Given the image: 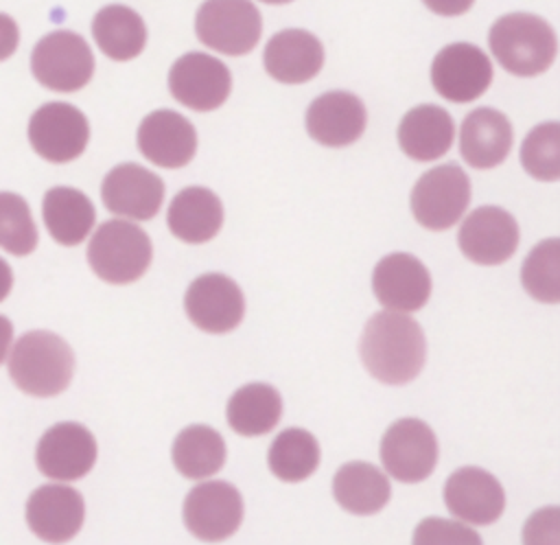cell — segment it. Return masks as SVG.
I'll return each instance as SVG.
<instances>
[{"instance_id":"obj_20","label":"cell","mask_w":560,"mask_h":545,"mask_svg":"<svg viewBox=\"0 0 560 545\" xmlns=\"http://www.w3.org/2000/svg\"><path fill=\"white\" fill-rule=\"evenodd\" d=\"M138 149L155 166H186L197 151V131L188 118L173 109L147 114L138 127Z\"/></svg>"},{"instance_id":"obj_24","label":"cell","mask_w":560,"mask_h":545,"mask_svg":"<svg viewBox=\"0 0 560 545\" xmlns=\"http://www.w3.org/2000/svg\"><path fill=\"white\" fill-rule=\"evenodd\" d=\"M455 138V125L446 109L424 103L411 107L398 125V144L405 155L418 162L442 158Z\"/></svg>"},{"instance_id":"obj_36","label":"cell","mask_w":560,"mask_h":545,"mask_svg":"<svg viewBox=\"0 0 560 545\" xmlns=\"http://www.w3.org/2000/svg\"><path fill=\"white\" fill-rule=\"evenodd\" d=\"M20 46V26L18 22L0 11V61H7L13 57V53Z\"/></svg>"},{"instance_id":"obj_30","label":"cell","mask_w":560,"mask_h":545,"mask_svg":"<svg viewBox=\"0 0 560 545\" xmlns=\"http://www.w3.org/2000/svg\"><path fill=\"white\" fill-rule=\"evenodd\" d=\"M228 422L241 436H265L282 418V401L276 387L249 383L238 387L228 401Z\"/></svg>"},{"instance_id":"obj_12","label":"cell","mask_w":560,"mask_h":545,"mask_svg":"<svg viewBox=\"0 0 560 545\" xmlns=\"http://www.w3.org/2000/svg\"><path fill=\"white\" fill-rule=\"evenodd\" d=\"M243 521L241 492L228 482H201L184 499V523L199 541L230 538Z\"/></svg>"},{"instance_id":"obj_13","label":"cell","mask_w":560,"mask_h":545,"mask_svg":"<svg viewBox=\"0 0 560 545\" xmlns=\"http://www.w3.org/2000/svg\"><path fill=\"white\" fill-rule=\"evenodd\" d=\"M35 462L55 482L81 479L96 462V440L79 422H57L39 438Z\"/></svg>"},{"instance_id":"obj_17","label":"cell","mask_w":560,"mask_h":545,"mask_svg":"<svg viewBox=\"0 0 560 545\" xmlns=\"http://www.w3.org/2000/svg\"><path fill=\"white\" fill-rule=\"evenodd\" d=\"M85 503L79 490L63 484H44L26 501V523L46 543H66L83 525Z\"/></svg>"},{"instance_id":"obj_28","label":"cell","mask_w":560,"mask_h":545,"mask_svg":"<svg viewBox=\"0 0 560 545\" xmlns=\"http://www.w3.org/2000/svg\"><path fill=\"white\" fill-rule=\"evenodd\" d=\"M332 495L343 510L365 517L389 501L392 488L385 473L374 464L348 462L332 477Z\"/></svg>"},{"instance_id":"obj_5","label":"cell","mask_w":560,"mask_h":545,"mask_svg":"<svg viewBox=\"0 0 560 545\" xmlns=\"http://www.w3.org/2000/svg\"><path fill=\"white\" fill-rule=\"evenodd\" d=\"M31 72L46 90L77 92L94 74V55L88 42L74 31H52L44 35L31 53Z\"/></svg>"},{"instance_id":"obj_16","label":"cell","mask_w":560,"mask_h":545,"mask_svg":"<svg viewBox=\"0 0 560 545\" xmlns=\"http://www.w3.org/2000/svg\"><path fill=\"white\" fill-rule=\"evenodd\" d=\"M184 309L197 328L206 333H228L241 324L245 298L232 278L203 274L188 285Z\"/></svg>"},{"instance_id":"obj_35","label":"cell","mask_w":560,"mask_h":545,"mask_svg":"<svg viewBox=\"0 0 560 545\" xmlns=\"http://www.w3.org/2000/svg\"><path fill=\"white\" fill-rule=\"evenodd\" d=\"M416 543H481L475 530L444 519H427L416 527Z\"/></svg>"},{"instance_id":"obj_7","label":"cell","mask_w":560,"mask_h":545,"mask_svg":"<svg viewBox=\"0 0 560 545\" xmlns=\"http://www.w3.org/2000/svg\"><path fill=\"white\" fill-rule=\"evenodd\" d=\"M470 204V179L462 166L448 162L420 175L411 190V212L427 230H448Z\"/></svg>"},{"instance_id":"obj_8","label":"cell","mask_w":560,"mask_h":545,"mask_svg":"<svg viewBox=\"0 0 560 545\" xmlns=\"http://www.w3.org/2000/svg\"><path fill=\"white\" fill-rule=\"evenodd\" d=\"M28 142L33 151L52 164L77 160L90 140V123L85 114L61 101L44 103L28 120Z\"/></svg>"},{"instance_id":"obj_10","label":"cell","mask_w":560,"mask_h":545,"mask_svg":"<svg viewBox=\"0 0 560 545\" xmlns=\"http://www.w3.org/2000/svg\"><path fill=\"white\" fill-rule=\"evenodd\" d=\"M168 90L184 107L212 112L228 101L232 74L228 66L212 55L186 53L168 70Z\"/></svg>"},{"instance_id":"obj_6","label":"cell","mask_w":560,"mask_h":545,"mask_svg":"<svg viewBox=\"0 0 560 545\" xmlns=\"http://www.w3.org/2000/svg\"><path fill=\"white\" fill-rule=\"evenodd\" d=\"M195 33L203 46L241 57L258 44L262 18L249 0H206L195 15Z\"/></svg>"},{"instance_id":"obj_31","label":"cell","mask_w":560,"mask_h":545,"mask_svg":"<svg viewBox=\"0 0 560 545\" xmlns=\"http://www.w3.org/2000/svg\"><path fill=\"white\" fill-rule=\"evenodd\" d=\"M267 464L280 482H304L319 466V444L306 429H284L271 442Z\"/></svg>"},{"instance_id":"obj_37","label":"cell","mask_w":560,"mask_h":545,"mask_svg":"<svg viewBox=\"0 0 560 545\" xmlns=\"http://www.w3.org/2000/svg\"><path fill=\"white\" fill-rule=\"evenodd\" d=\"M422 2L427 4V9H431L433 13L444 15V18L462 15L475 4V0H422Z\"/></svg>"},{"instance_id":"obj_15","label":"cell","mask_w":560,"mask_h":545,"mask_svg":"<svg viewBox=\"0 0 560 545\" xmlns=\"http://www.w3.org/2000/svg\"><path fill=\"white\" fill-rule=\"evenodd\" d=\"M457 243L472 263L501 265L518 247V223L499 206H481L462 221Z\"/></svg>"},{"instance_id":"obj_19","label":"cell","mask_w":560,"mask_h":545,"mask_svg":"<svg viewBox=\"0 0 560 545\" xmlns=\"http://www.w3.org/2000/svg\"><path fill=\"white\" fill-rule=\"evenodd\" d=\"M444 501L455 519L472 525H488L503 514L505 492L488 471L464 466L446 479Z\"/></svg>"},{"instance_id":"obj_34","label":"cell","mask_w":560,"mask_h":545,"mask_svg":"<svg viewBox=\"0 0 560 545\" xmlns=\"http://www.w3.org/2000/svg\"><path fill=\"white\" fill-rule=\"evenodd\" d=\"M0 247L13 256H26L37 247L31 208L18 193H0Z\"/></svg>"},{"instance_id":"obj_2","label":"cell","mask_w":560,"mask_h":545,"mask_svg":"<svg viewBox=\"0 0 560 545\" xmlns=\"http://www.w3.org/2000/svg\"><path fill=\"white\" fill-rule=\"evenodd\" d=\"M72 372V348L50 331H28L13 344L9 376L24 394L57 396L70 385Z\"/></svg>"},{"instance_id":"obj_4","label":"cell","mask_w":560,"mask_h":545,"mask_svg":"<svg viewBox=\"0 0 560 545\" xmlns=\"http://www.w3.org/2000/svg\"><path fill=\"white\" fill-rule=\"evenodd\" d=\"M149 234L131 221L109 219L96 228L88 245L92 271L109 285H129L151 265Z\"/></svg>"},{"instance_id":"obj_32","label":"cell","mask_w":560,"mask_h":545,"mask_svg":"<svg viewBox=\"0 0 560 545\" xmlns=\"http://www.w3.org/2000/svg\"><path fill=\"white\" fill-rule=\"evenodd\" d=\"M521 282L525 291L547 304L560 302V241H540L523 263Z\"/></svg>"},{"instance_id":"obj_27","label":"cell","mask_w":560,"mask_h":545,"mask_svg":"<svg viewBox=\"0 0 560 545\" xmlns=\"http://www.w3.org/2000/svg\"><path fill=\"white\" fill-rule=\"evenodd\" d=\"M92 37L105 57L129 61L144 50L147 26L131 7L107 4L92 20Z\"/></svg>"},{"instance_id":"obj_25","label":"cell","mask_w":560,"mask_h":545,"mask_svg":"<svg viewBox=\"0 0 560 545\" xmlns=\"http://www.w3.org/2000/svg\"><path fill=\"white\" fill-rule=\"evenodd\" d=\"M166 221L179 241L206 243L223 225V204L210 188L188 186L173 197Z\"/></svg>"},{"instance_id":"obj_39","label":"cell","mask_w":560,"mask_h":545,"mask_svg":"<svg viewBox=\"0 0 560 545\" xmlns=\"http://www.w3.org/2000/svg\"><path fill=\"white\" fill-rule=\"evenodd\" d=\"M11 287H13V271L9 263L0 256V302L11 293Z\"/></svg>"},{"instance_id":"obj_11","label":"cell","mask_w":560,"mask_h":545,"mask_svg":"<svg viewBox=\"0 0 560 545\" xmlns=\"http://www.w3.org/2000/svg\"><path fill=\"white\" fill-rule=\"evenodd\" d=\"M431 83L442 98L470 103L490 88L492 63L475 44H448L433 57Z\"/></svg>"},{"instance_id":"obj_14","label":"cell","mask_w":560,"mask_h":545,"mask_svg":"<svg viewBox=\"0 0 560 545\" xmlns=\"http://www.w3.org/2000/svg\"><path fill=\"white\" fill-rule=\"evenodd\" d=\"M101 199L116 217L149 221L160 212L164 201V182L140 164H118L105 175Z\"/></svg>"},{"instance_id":"obj_9","label":"cell","mask_w":560,"mask_h":545,"mask_svg":"<svg viewBox=\"0 0 560 545\" xmlns=\"http://www.w3.org/2000/svg\"><path fill=\"white\" fill-rule=\"evenodd\" d=\"M385 471L405 484L427 479L438 464V440L420 418H400L389 425L381 440Z\"/></svg>"},{"instance_id":"obj_3","label":"cell","mask_w":560,"mask_h":545,"mask_svg":"<svg viewBox=\"0 0 560 545\" xmlns=\"http://www.w3.org/2000/svg\"><path fill=\"white\" fill-rule=\"evenodd\" d=\"M490 53L516 77L542 74L556 59V33L534 13L501 15L488 33Z\"/></svg>"},{"instance_id":"obj_22","label":"cell","mask_w":560,"mask_h":545,"mask_svg":"<svg viewBox=\"0 0 560 545\" xmlns=\"http://www.w3.org/2000/svg\"><path fill=\"white\" fill-rule=\"evenodd\" d=\"M262 61L271 79L280 83H306L324 66V46L304 28H284L267 42Z\"/></svg>"},{"instance_id":"obj_26","label":"cell","mask_w":560,"mask_h":545,"mask_svg":"<svg viewBox=\"0 0 560 545\" xmlns=\"http://www.w3.org/2000/svg\"><path fill=\"white\" fill-rule=\"evenodd\" d=\"M42 217L50 236L72 247L88 239L96 221V210L85 193L70 186H55L44 195Z\"/></svg>"},{"instance_id":"obj_29","label":"cell","mask_w":560,"mask_h":545,"mask_svg":"<svg viewBox=\"0 0 560 545\" xmlns=\"http://www.w3.org/2000/svg\"><path fill=\"white\" fill-rule=\"evenodd\" d=\"M171 457L186 479H206L223 468L225 442L212 427L190 425L177 433Z\"/></svg>"},{"instance_id":"obj_18","label":"cell","mask_w":560,"mask_h":545,"mask_svg":"<svg viewBox=\"0 0 560 545\" xmlns=\"http://www.w3.org/2000/svg\"><path fill=\"white\" fill-rule=\"evenodd\" d=\"M372 289L385 309L411 313L427 304L431 295V276L416 256L396 252L376 263Z\"/></svg>"},{"instance_id":"obj_40","label":"cell","mask_w":560,"mask_h":545,"mask_svg":"<svg viewBox=\"0 0 560 545\" xmlns=\"http://www.w3.org/2000/svg\"><path fill=\"white\" fill-rule=\"evenodd\" d=\"M260 2H267V4H287L291 0H260Z\"/></svg>"},{"instance_id":"obj_1","label":"cell","mask_w":560,"mask_h":545,"mask_svg":"<svg viewBox=\"0 0 560 545\" xmlns=\"http://www.w3.org/2000/svg\"><path fill=\"white\" fill-rule=\"evenodd\" d=\"M359 352L374 379L387 385H402L420 374L427 341L413 317L400 311H381L365 324Z\"/></svg>"},{"instance_id":"obj_23","label":"cell","mask_w":560,"mask_h":545,"mask_svg":"<svg viewBox=\"0 0 560 545\" xmlns=\"http://www.w3.org/2000/svg\"><path fill=\"white\" fill-rule=\"evenodd\" d=\"M512 140V123L492 107L472 109L459 129V151L472 169L499 166L508 158Z\"/></svg>"},{"instance_id":"obj_33","label":"cell","mask_w":560,"mask_h":545,"mask_svg":"<svg viewBox=\"0 0 560 545\" xmlns=\"http://www.w3.org/2000/svg\"><path fill=\"white\" fill-rule=\"evenodd\" d=\"M523 169L540 182L560 179V125L556 120L536 125L521 144Z\"/></svg>"},{"instance_id":"obj_21","label":"cell","mask_w":560,"mask_h":545,"mask_svg":"<svg viewBox=\"0 0 560 545\" xmlns=\"http://www.w3.org/2000/svg\"><path fill=\"white\" fill-rule=\"evenodd\" d=\"M368 114L359 96L350 92H326L306 109V131L324 147H348L365 131Z\"/></svg>"},{"instance_id":"obj_38","label":"cell","mask_w":560,"mask_h":545,"mask_svg":"<svg viewBox=\"0 0 560 545\" xmlns=\"http://www.w3.org/2000/svg\"><path fill=\"white\" fill-rule=\"evenodd\" d=\"M13 341V324L9 322V317L0 315V363L7 359L9 355V346Z\"/></svg>"}]
</instances>
